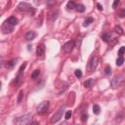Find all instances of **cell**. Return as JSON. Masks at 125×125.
Here are the masks:
<instances>
[{"label": "cell", "mask_w": 125, "mask_h": 125, "mask_svg": "<svg viewBox=\"0 0 125 125\" xmlns=\"http://www.w3.org/2000/svg\"><path fill=\"white\" fill-rule=\"evenodd\" d=\"M15 122L17 124H19V125L30 124L31 122H32V116H31V114H25V115H22V116L18 117L15 120Z\"/></svg>", "instance_id": "cell-1"}, {"label": "cell", "mask_w": 125, "mask_h": 125, "mask_svg": "<svg viewBox=\"0 0 125 125\" xmlns=\"http://www.w3.org/2000/svg\"><path fill=\"white\" fill-rule=\"evenodd\" d=\"M124 76L123 75H116V76H114L112 79V87L113 88V89H115V88H118V87H120L123 83H124Z\"/></svg>", "instance_id": "cell-2"}, {"label": "cell", "mask_w": 125, "mask_h": 125, "mask_svg": "<svg viewBox=\"0 0 125 125\" xmlns=\"http://www.w3.org/2000/svg\"><path fill=\"white\" fill-rule=\"evenodd\" d=\"M18 8H19L20 11H23V12H29V13H32V14L35 13V9L33 7H31V5L26 3V2H21L18 5Z\"/></svg>", "instance_id": "cell-3"}, {"label": "cell", "mask_w": 125, "mask_h": 125, "mask_svg": "<svg viewBox=\"0 0 125 125\" xmlns=\"http://www.w3.org/2000/svg\"><path fill=\"white\" fill-rule=\"evenodd\" d=\"M64 112H65V106H61L59 109H58V112H55L54 113V115L52 116V118H51V123H56V122H58L62 117V114H64Z\"/></svg>", "instance_id": "cell-4"}, {"label": "cell", "mask_w": 125, "mask_h": 125, "mask_svg": "<svg viewBox=\"0 0 125 125\" xmlns=\"http://www.w3.org/2000/svg\"><path fill=\"white\" fill-rule=\"evenodd\" d=\"M48 107H49V102H48V101H44V102L40 103V104L37 106L36 112H37L38 113H44V112H47Z\"/></svg>", "instance_id": "cell-5"}, {"label": "cell", "mask_w": 125, "mask_h": 125, "mask_svg": "<svg viewBox=\"0 0 125 125\" xmlns=\"http://www.w3.org/2000/svg\"><path fill=\"white\" fill-rule=\"evenodd\" d=\"M2 31H3V33H5V34H7V33H10V32H12V31L14 30V25H11V24H9L7 21L6 22H4L3 23V25H2Z\"/></svg>", "instance_id": "cell-6"}, {"label": "cell", "mask_w": 125, "mask_h": 125, "mask_svg": "<svg viewBox=\"0 0 125 125\" xmlns=\"http://www.w3.org/2000/svg\"><path fill=\"white\" fill-rule=\"evenodd\" d=\"M74 44H75V41L74 40H70V41H68L64 46H62V50H64L65 53H70L72 48L74 47Z\"/></svg>", "instance_id": "cell-7"}, {"label": "cell", "mask_w": 125, "mask_h": 125, "mask_svg": "<svg viewBox=\"0 0 125 125\" xmlns=\"http://www.w3.org/2000/svg\"><path fill=\"white\" fill-rule=\"evenodd\" d=\"M98 62H99V59L98 57H93L89 62V70L90 71H93V70H95L97 66H98Z\"/></svg>", "instance_id": "cell-8"}, {"label": "cell", "mask_w": 125, "mask_h": 125, "mask_svg": "<svg viewBox=\"0 0 125 125\" xmlns=\"http://www.w3.org/2000/svg\"><path fill=\"white\" fill-rule=\"evenodd\" d=\"M45 53V45L43 43L39 44L36 48V55L37 56H43Z\"/></svg>", "instance_id": "cell-9"}, {"label": "cell", "mask_w": 125, "mask_h": 125, "mask_svg": "<svg viewBox=\"0 0 125 125\" xmlns=\"http://www.w3.org/2000/svg\"><path fill=\"white\" fill-rule=\"evenodd\" d=\"M23 82V72H18V75L16 76L15 80H14V84H16V86L21 85Z\"/></svg>", "instance_id": "cell-10"}, {"label": "cell", "mask_w": 125, "mask_h": 125, "mask_svg": "<svg viewBox=\"0 0 125 125\" xmlns=\"http://www.w3.org/2000/svg\"><path fill=\"white\" fill-rule=\"evenodd\" d=\"M35 37H36V33L34 32V31H27L26 34H25V39H26L27 41L33 40Z\"/></svg>", "instance_id": "cell-11"}, {"label": "cell", "mask_w": 125, "mask_h": 125, "mask_svg": "<svg viewBox=\"0 0 125 125\" xmlns=\"http://www.w3.org/2000/svg\"><path fill=\"white\" fill-rule=\"evenodd\" d=\"M94 83H95V80L93 79V78H89V79H87L85 82H84V87L85 88H90L94 85Z\"/></svg>", "instance_id": "cell-12"}, {"label": "cell", "mask_w": 125, "mask_h": 125, "mask_svg": "<svg viewBox=\"0 0 125 125\" xmlns=\"http://www.w3.org/2000/svg\"><path fill=\"white\" fill-rule=\"evenodd\" d=\"M7 22L9 23V24H11V25H13L14 26L15 25H18V23H19V21H18V19L16 18V17H10V18H8V20H7Z\"/></svg>", "instance_id": "cell-13"}, {"label": "cell", "mask_w": 125, "mask_h": 125, "mask_svg": "<svg viewBox=\"0 0 125 125\" xmlns=\"http://www.w3.org/2000/svg\"><path fill=\"white\" fill-rule=\"evenodd\" d=\"M16 64H17V59H13V60L9 61L7 64H6V68L7 69H13Z\"/></svg>", "instance_id": "cell-14"}, {"label": "cell", "mask_w": 125, "mask_h": 125, "mask_svg": "<svg viewBox=\"0 0 125 125\" xmlns=\"http://www.w3.org/2000/svg\"><path fill=\"white\" fill-rule=\"evenodd\" d=\"M76 3L74 1H69L67 4V9L68 10H73L74 8H76Z\"/></svg>", "instance_id": "cell-15"}, {"label": "cell", "mask_w": 125, "mask_h": 125, "mask_svg": "<svg viewBox=\"0 0 125 125\" xmlns=\"http://www.w3.org/2000/svg\"><path fill=\"white\" fill-rule=\"evenodd\" d=\"M93 21H94V19L93 18H91V17H88L85 21H84V23H83V26L84 27H87V26H89L92 23H93Z\"/></svg>", "instance_id": "cell-16"}, {"label": "cell", "mask_w": 125, "mask_h": 125, "mask_svg": "<svg viewBox=\"0 0 125 125\" xmlns=\"http://www.w3.org/2000/svg\"><path fill=\"white\" fill-rule=\"evenodd\" d=\"M111 34H109V33H103L102 34V39L105 41V42H109V41H111L112 39H111Z\"/></svg>", "instance_id": "cell-17"}, {"label": "cell", "mask_w": 125, "mask_h": 125, "mask_svg": "<svg viewBox=\"0 0 125 125\" xmlns=\"http://www.w3.org/2000/svg\"><path fill=\"white\" fill-rule=\"evenodd\" d=\"M100 112H101V107H100V106H98V105H94V106H93V112L95 113V114H99Z\"/></svg>", "instance_id": "cell-18"}, {"label": "cell", "mask_w": 125, "mask_h": 125, "mask_svg": "<svg viewBox=\"0 0 125 125\" xmlns=\"http://www.w3.org/2000/svg\"><path fill=\"white\" fill-rule=\"evenodd\" d=\"M75 9H76V11H77V12H79V13H83V12L85 11V9H86V8H85V6H84V5L79 4V5H77V6H76V8H75Z\"/></svg>", "instance_id": "cell-19"}, {"label": "cell", "mask_w": 125, "mask_h": 125, "mask_svg": "<svg viewBox=\"0 0 125 125\" xmlns=\"http://www.w3.org/2000/svg\"><path fill=\"white\" fill-rule=\"evenodd\" d=\"M123 62H124V59H123V57H122V56H119V57L116 59V66L120 67V66L123 65Z\"/></svg>", "instance_id": "cell-20"}, {"label": "cell", "mask_w": 125, "mask_h": 125, "mask_svg": "<svg viewBox=\"0 0 125 125\" xmlns=\"http://www.w3.org/2000/svg\"><path fill=\"white\" fill-rule=\"evenodd\" d=\"M39 74H40V70L39 69H35L32 73H31V78H32V79H36V78L39 76Z\"/></svg>", "instance_id": "cell-21"}, {"label": "cell", "mask_w": 125, "mask_h": 125, "mask_svg": "<svg viewBox=\"0 0 125 125\" xmlns=\"http://www.w3.org/2000/svg\"><path fill=\"white\" fill-rule=\"evenodd\" d=\"M114 31H115L116 33L120 34V35L123 34V29H122V27H121L120 25H115V27H114Z\"/></svg>", "instance_id": "cell-22"}, {"label": "cell", "mask_w": 125, "mask_h": 125, "mask_svg": "<svg viewBox=\"0 0 125 125\" xmlns=\"http://www.w3.org/2000/svg\"><path fill=\"white\" fill-rule=\"evenodd\" d=\"M56 3H57V0H47V2H46L48 7H53Z\"/></svg>", "instance_id": "cell-23"}, {"label": "cell", "mask_w": 125, "mask_h": 125, "mask_svg": "<svg viewBox=\"0 0 125 125\" xmlns=\"http://www.w3.org/2000/svg\"><path fill=\"white\" fill-rule=\"evenodd\" d=\"M50 18H51V21H56L57 18H58V12H54L52 14H50Z\"/></svg>", "instance_id": "cell-24"}, {"label": "cell", "mask_w": 125, "mask_h": 125, "mask_svg": "<svg viewBox=\"0 0 125 125\" xmlns=\"http://www.w3.org/2000/svg\"><path fill=\"white\" fill-rule=\"evenodd\" d=\"M105 73L106 74V75H109L112 73V68L109 67V66H106V69H105Z\"/></svg>", "instance_id": "cell-25"}, {"label": "cell", "mask_w": 125, "mask_h": 125, "mask_svg": "<svg viewBox=\"0 0 125 125\" xmlns=\"http://www.w3.org/2000/svg\"><path fill=\"white\" fill-rule=\"evenodd\" d=\"M74 74H75V76H76L77 78H80V77L82 76V72H81V70H80V69H75Z\"/></svg>", "instance_id": "cell-26"}, {"label": "cell", "mask_w": 125, "mask_h": 125, "mask_svg": "<svg viewBox=\"0 0 125 125\" xmlns=\"http://www.w3.org/2000/svg\"><path fill=\"white\" fill-rule=\"evenodd\" d=\"M71 114H72L71 111H68V112H66V114H65V118H66L67 120H69V119L71 117Z\"/></svg>", "instance_id": "cell-27"}, {"label": "cell", "mask_w": 125, "mask_h": 125, "mask_svg": "<svg viewBox=\"0 0 125 125\" xmlns=\"http://www.w3.org/2000/svg\"><path fill=\"white\" fill-rule=\"evenodd\" d=\"M23 97H24V92H23V91H21V92H20V94H19V97H18V103H19V104L22 102Z\"/></svg>", "instance_id": "cell-28"}, {"label": "cell", "mask_w": 125, "mask_h": 125, "mask_svg": "<svg viewBox=\"0 0 125 125\" xmlns=\"http://www.w3.org/2000/svg\"><path fill=\"white\" fill-rule=\"evenodd\" d=\"M68 88V83H66V82H64V87H62L61 88V90H60V93H64L65 91H66V89Z\"/></svg>", "instance_id": "cell-29"}, {"label": "cell", "mask_w": 125, "mask_h": 125, "mask_svg": "<svg viewBox=\"0 0 125 125\" xmlns=\"http://www.w3.org/2000/svg\"><path fill=\"white\" fill-rule=\"evenodd\" d=\"M118 16H119V18H125V9H122V10L119 12Z\"/></svg>", "instance_id": "cell-30"}, {"label": "cell", "mask_w": 125, "mask_h": 125, "mask_svg": "<svg viewBox=\"0 0 125 125\" xmlns=\"http://www.w3.org/2000/svg\"><path fill=\"white\" fill-rule=\"evenodd\" d=\"M81 36H79V37H78L77 38V40H76V47H77V48H79V47H80V44H81Z\"/></svg>", "instance_id": "cell-31"}, {"label": "cell", "mask_w": 125, "mask_h": 125, "mask_svg": "<svg viewBox=\"0 0 125 125\" xmlns=\"http://www.w3.org/2000/svg\"><path fill=\"white\" fill-rule=\"evenodd\" d=\"M123 53H125V47H124V46L121 47V48L118 50V55H119V56H122Z\"/></svg>", "instance_id": "cell-32"}, {"label": "cell", "mask_w": 125, "mask_h": 125, "mask_svg": "<svg viewBox=\"0 0 125 125\" xmlns=\"http://www.w3.org/2000/svg\"><path fill=\"white\" fill-rule=\"evenodd\" d=\"M119 3H120V0H114L113 1V4H112V8H116L118 5H119Z\"/></svg>", "instance_id": "cell-33"}, {"label": "cell", "mask_w": 125, "mask_h": 125, "mask_svg": "<svg viewBox=\"0 0 125 125\" xmlns=\"http://www.w3.org/2000/svg\"><path fill=\"white\" fill-rule=\"evenodd\" d=\"M25 67H26V62H24V64L21 66V68H20V69H19V72H23L24 70H25Z\"/></svg>", "instance_id": "cell-34"}, {"label": "cell", "mask_w": 125, "mask_h": 125, "mask_svg": "<svg viewBox=\"0 0 125 125\" xmlns=\"http://www.w3.org/2000/svg\"><path fill=\"white\" fill-rule=\"evenodd\" d=\"M87 119H88V114H82V116H81V120H82L83 122H85Z\"/></svg>", "instance_id": "cell-35"}, {"label": "cell", "mask_w": 125, "mask_h": 125, "mask_svg": "<svg viewBox=\"0 0 125 125\" xmlns=\"http://www.w3.org/2000/svg\"><path fill=\"white\" fill-rule=\"evenodd\" d=\"M97 7H98V9H99L100 11H103V10H104V8H103V5H101L100 3H98V4H97Z\"/></svg>", "instance_id": "cell-36"}, {"label": "cell", "mask_w": 125, "mask_h": 125, "mask_svg": "<svg viewBox=\"0 0 125 125\" xmlns=\"http://www.w3.org/2000/svg\"><path fill=\"white\" fill-rule=\"evenodd\" d=\"M115 43H117V39H113V40L111 42V45H112V46H113Z\"/></svg>", "instance_id": "cell-37"}]
</instances>
